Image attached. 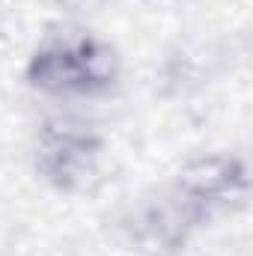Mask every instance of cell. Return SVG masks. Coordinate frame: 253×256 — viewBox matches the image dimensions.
Returning a JSON list of instances; mask_svg holds the SVG:
<instances>
[{"instance_id": "4", "label": "cell", "mask_w": 253, "mask_h": 256, "mask_svg": "<svg viewBox=\"0 0 253 256\" xmlns=\"http://www.w3.org/2000/svg\"><path fill=\"white\" fill-rule=\"evenodd\" d=\"M212 224L214 218L244 206L250 191L248 164L230 152H202L188 158L170 179Z\"/></svg>"}, {"instance_id": "3", "label": "cell", "mask_w": 253, "mask_h": 256, "mask_svg": "<svg viewBox=\"0 0 253 256\" xmlns=\"http://www.w3.org/2000/svg\"><path fill=\"white\" fill-rule=\"evenodd\" d=\"M202 226H208L206 214L173 182H167L134 206L128 236L143 256H179Z\"/></svg>"}, {"instance_id": "1", "label": "cell", "mask_w": 253, "mask_h": 256, "mask_svg": "<svg viewBox=\"0 0 253 256\" xmlns=\"http://www.w3.org/2000/svg\"><path fill=\"white\" fill-rule=\"evenodd\" d=\"M122 63L116 48L90 30L48 33L27 57V86L51 102L78 104L104 98L120 86Z\"/></svg>"}, {"instance_id": "2", "label": "cell", "mask_w": 253, "mask_h": 256, "mask_svg": "<svg viewBox=\"0 0 253 256\" xmlns=\"http://www.w3.org/2000/svg\"><path fill=\"white\" fill-rule=\"evenodd\" d=\"M104 167V134L92 122L57 114L36 128L33 137V170L60 194H84L102 179Z\"/></svg>"}]
</instances>
